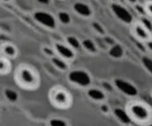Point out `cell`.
Returning <instances> with one entry per match:
<instances>
[{
	"label": "cell",
	"instance_id": "1",
	"mask_svg": "<svg viewBox=\"0 0 152 126\" xmlns=\"http://www.w3.org/2000/svg\"><path fill=\"white\" fill-rule=\"evenodd\" d=\"M12 79L18 88L25 91L37 90L42 82L38 69L28 63L18 64L12 72Z\"/></svg>",
	"mask_w": 152,
	"mask_h": 126
},
{
	"label": "cell",
	"instance_id": "2",
	"mask_svg": "<svg viewBox=\"0 0 152 126\" xmlns=\"http://www.w3.org/2000/svg\"><path fill=\"white\" fill-rule=\"evenodd\" d=\"M125 113L136 125H152V106L145 100L140 99L128 100L125 105Z\"/></svg>",
	"mask_w": 152,
	"mask_h": 126
},
{
	"label": "cell",
	"instance_id": "3",
	"mask_svg": "<svg viewBox=\"0 0 152 126\" xmlns=\"http://www.w3.org/2000/svg\"><path fill=\"white\" fill-rule=\"evenodd\" d=\"M47 99L50 105L58 110H69L74 104V98L69 90L61 84L52 86L47 92Z\"/></svg>",
	"mask_w": 152,
	"mask_h": 126
},
{
	"label": "cell",
	"instance_id": "4",
	"mask_svg": "<svg viewBox=\"0 0 152 126\" xmlns=\"http://www.w3.org/2000/svg\"><path fill=\"white\" fill-rule=\"evenodd\" d=\"M131 36L142 44L152 41V29L141 18L134 19L129 27Z\"/></svg>",
	"mask_w": 152,
	"mask_h": 126
},
{
	"label": "cell",
	"instance_id": "5",
	"mask_svg": "<svg viewBox=\"0 0 152 126\" xmlns=\"http://www.w3.org/2000/svg\"><path fill=\"white\" fill-rule=\"evenodd\" d=\"M0 55L15 60L20 55V49L18 46L12 41H2L0 45Z\"/></svg>",
	"mask_w": 152,
	"mask_h": 126
},
{
	"label": "cell",
	"instance_id": "6",
	"mask_svg": "<svg viewBox=\"0 0 152 126\" xmlns=\"http://www.w3.org/2000/svg\"><path fill=\"white\" fill-rule=\"evenodd\" d=\"M12 60L0 55V75L7 76L13 72Z\"/></svg>",
	"mask_w": 152,
	"mask_h": 126
},
{
	"label": "cell",
	"instance_id": "7",
	"mask_svg": "<svg viewBox=\"0 0 152 126\" xmlns=\"http://www.w3.org/2000/svg\"><path fill=\"white\" fill-rule=\"evenodd\" d=\"M50 61L52 62L53 65L57 70H59L60 72H66V71H68L69 68V65L71 64L69 61H67V60H65V59H63V58H61V57H60L58 56H56L53 58L50 59Z\"/></svg>",
	"mask_w": 152,
	"mask_h": 126
},
{
	"label": "cell",
	"instance_id": "8",
	"mask_svg": "<svg viewBox=\"0 0 152 126\" xmlns=\"http://www.w3.org/2000/svg\"><path fill=\"white\" fill-rule=\"evenodd\" d=\"M40 51H41L42 55L45 57L48 58L49 60L57 56V53H56V50H55V47H54L53 44H52V45H50V44L42 45L41 47H40Z\"/></svg>",
	"mask_w": 152,
	"mask_h": 126
},
{
	"label": "cell",
	"instance_id": "9",
	"mask_svg": "<svg viewBox=\"0 0 152 126\" xmlns=\"http://www.w3.org/2000/svg\"><path fill=\"white\" fill-rule=\"evenodd\" d=\"M143 4H144L146 16L152 19V0H144Z\"/></svg>",
	"mask_w": 152,
	"mask_h": 126
},
{
	"label": "cell",
	"instance_id": "10",
	"mask_svg": "<svg viewBox=\"0 0 152 126\" xmlns=\"http://www.w3.org/2000/svg\"><path fill=\"white\" fill-rule=\"evenodd\" d=\"M127 5H129V6H131V7H133L135 4H137L138 2H139V0H123Z\"/></svg>",
	"mask_w": 152,
	"mask_h": 126
},
{
	"label": "cell",
	"instance_id": "11",
	"mask_svg": "<svg viewBox=\"0 0 152 126\" xmlns=\"http://www.w3.org/2000/svg\"><path fill=\"white\" fill-rule=\"evenodd\" d=\"M110 1H111V2H113V3H117V2H118V0H110Z\"/></svg>",
	"mask_w": 152,
	"mask_h": 126
},
{
	"label": "cell",
	"instance_id": "12",
	"mask_svg": "<svg viewBox=\"0 0 152 126\" xmlns=\"http://www.w3.org/2000/svg\"><path fill=\"white\" fill-rule=\"evenodd\" d=\"M151 99H152V89H151Z\"/></svg>",
	"mask_w": 152,
	"mask_h": 126
},
{
	"label": "cell",
	"instance_id": "13",
	"mask_svg": "<svg viewBox=\"0 0 152 126\" xmlns=\"http://www.w3.org/2000/svg\"><path fill=\"white\" fill-rule=\"evenodd\" d=\"M59 1H66V0H59Z\"/></svg>",
	"mask_w": 152,
	"mask_h": 126
}]
</instances>
